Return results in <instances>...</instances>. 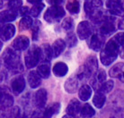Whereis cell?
I'll return each instance as SVG.
<instances>
[{"mask_svg":"<svg viewBox=\"0 0 124 118\" xmlns=\"http://www.w3.org/2000/svg\"><path fill=\"white\" fill-rule=\"evenodd\" d=\"M89 47L93 51H100L104 46V37L99 33H94L89 39Z\"/></svg>","mask_w":124,"mask_h":118,"instance_id":"cell-10","label":"cell"},{"mask_svg":"<svg viewBox=\"0 0 124 118\" xmlns=\"http://www.w3.org/2000/svg\"><path fill=\"white\" fill-rule=\"evenodd\" d=\"M106 6L113 16H124V8L121 0H107Z\"/></svg>","mask_w":124,"mask_h":118,"instance_id":"cell-9","label":"cell"},{"mask_svg":"<svg viewBox=\"0 0 124 118\" xmlns=\"http://www.w3.org/2000/svg\"><path fill=\"white\" fill-rule=\"evenodd\" d=\"M78 96L82 101H87L92 96V89L90 86H88L86 84L83 85L79 90Z\"/></svg>","mask_w":124,"mask_h":118,"instance_id":"cell-26","label":"cell"},{"mask_svg":"<svg viewBox=\"0 0 124 118\" xmlns=\"http://www.w3.org/2000/svg\"><path fill=\"white\" fill-rule=\"evenodd\" d=\"M30 118H46L45 117V115H44V110L39 109L38 111H35V112L31 115Z\"/></svg>","mask_w":124,"mask_h":118,"instance_id":"cell-40","label":"cell"},{"mask_svg":"<svg viewBox=\"0 0 124 118\" xmlns=\"http://www.w3.org/2000/svg\"><path fill=\"white\" fill-rule=\"evenodd\" d=\"M113 39L121 47L124 45V32H119V33H117L113 37Z\"/></svg>","mask_w":124,"mask_h":118,"instance_id":"cell-39","label":"cell"},{"mask_svg":"<svg viewBox=\"0 0 124 118\" xmlns=\"http://www.w3.org/2000/svg\"><path fill=\"white\" fill-rule=\"evenodd\" d=\"M60 110V104L59 103H54L47 108L44 109V115L46 118H51L54 115H57Z\"/></svg>","mask_w":124,"mask_h":118,"instance_id":"cell-27","label":"cell"},{"mask_svg":"<svg viewBox=\"0 0 124 118\" xmlns=\"http://www.w3.org/2000/svg\"><path fill=\"white\" fill-rule=\"evenodd\" d=\"M40 51H41V59H42V61L50 62V59L53 57L51 46H50L49 44H43L40 47Z\"/></svg>","mask_w":124,"mask_h":118,"instance_id":"cell-25","label":"cell"},{"mask_svg":"<svg viewBox=\"0 0 124 118\" xmlns=\"http://www.w3.org/2000/svg\"><path fill=\"white\" fill-rule=\"evenodd\" d=\"M22 6V0H9V2H8V7L10 8V10L19 12V10Z\"/></svg>","mask_w":124,"mask_h":118,"instance_id":"cell-36","label":"cell"},{"mask_svg":"<svg viewBox=\"0 0 124 118\" xmlns=\"http://www.w3.org/2000/svg\"><path fill=\"white\" fill-rule=\"evenodd\" d=\"M27 80H28V83L31 89H36L41 83V77L37 72V71L30 72L28 74V77H27Z\"/></svg>","mask_w":124,"mask_h":118,"instance_id":"cell-20","label":"cell"},{"mask_svg":"<svg viewBox=\"0 0 124 118\" xmlns=\"http://www.w3.org/2000/svg\"><path fill=\"white\" fill-rule=\"evenodd\" d=\"M105 100H106V98L104 94L101 93L99 91H96L95 95H94V97H93V105L95 106V107H97V108H102V106H104V104H105Z\"/></svg>","mask_w":124,"mask_h":118,"instance_id":"cell-28","label":"cell"},{"mask_svg":"<svg viewBox=\"0 0 124 118\" xmlns=\"http://www.w3.org/2000/svg\"><path fill=\"white\" fill-rule=\"evenodd\" d=\"M16 34V27L12 23L3 25L1 28V39L3 41H8Z\"/></svg>","mask_w":124,"mask_h":118,"instance_id":"cell-14","label":"cell"},{"mask_svg":"<svg viewBox=\"0 0 124 118\" xmlns=\"http://www.w3.org/2000/svg\"><path fill=\"white\" fill-rule=\"evenodd\" d=\"M18 12L14 11V10H6L1 12V22L2 23H6V22H11L13 21L16 20L18 16Z\"/></svg>","mask_w":124,"mask_h":118,"instance_id":"cell-22","label":"cell"},{"mask_svg":"<svg viewBox=\"0 0 124 118\" xmlns=\"http://www.w3.org/2000/svg\"><path fill=\"white\" fill-rule=\"evenodd\" d=\"M11 89L14 94L16 95H19L22 93L25 89V81L23 76L19 75L15 78L11 82Z\"/></svg>","mask_w":124,"mask_h":118,"instance_id":"cell-12","label":"cell"},{"mask_svg":"<svg viewBox=\"0 0 124 118\" xmlns=\"http://www.w3.org/2000/svg\"><path fill=\"white\" fill-rule=\"evenodd\" d=\"M34 105L39 109H42L45 107L47 103V91L44 89L38 90L34 94Z\"/></svg>","mask_w":124,"mask_h":118,"instance_id":"cell-11","label":"cell"},{"mask_svg":"<svg viewBox=\"0 0 124 118\" xmlns=\"http://www.w3.org/2000/svg\"><path fill=\"white\" fill-rule=\"evenodd\" d=\"M2 118H20V109L18 106L13 107L8 112L5 113L2 115Z\"/></svg>","mask_w":124,"mask_h":118,"instance_id":"cell-34","label":"cell"},{"mask_svg":"<svg viewBox=\"0 0 124 118\" xmlns=\"http://www.w3.org/2000/svg\"><path fill=\"white\" fill-rule=\"evenodd\" d=\"M110 15H112L110 13ZM108 15L107 18L100 23V33L103 36H110L116 31V26L114 24V17Z\"/></svg>","mask_w":124,"mask_h":118,"instance_id":"cell-8","label":"cell"},{"mask_svg":"<svg viewBox=\"0 0 124 118\" xmlns=\"http://www.w3.org/2000/svg\"><path fill=\"white\" fill-rule=\"evenodd\" d=\"M80 115L85 118H90L95 115V111L89 104H85L84 106L81 107Z\"/></svg>","mask_w":124,"mask_h":118,"instance_id":"cell-29","label":"cell"},{"mask_svg":"<svg viewBox=\"0 0 124 118\" xmlns=\"http://www.w3.org/2000/svg\"><path fill=\"white\" fill-rule=\"evenodd\" d=\"M77 31H78V38L84 40L86 39H90L91 36L93 34V27L89 22L83 21L78 24Z\"/></svg>","mask_w":124,"mask_h":118,"instance_id":"cell-7","label":"cell"},{"mask_svg":"<svg viewBox=\"0 0 124 118\" xmlns=\"http://www.w3.org/2000/svg\"><path fill=\"white\" fill-rule=\"evenodd\" d=\"M47 2L51 6H60L64 0H47Z\"/></svg>","mask_w":124,"mask_h":118,"instance_id":"cell-42","label":"cell"},{"mask_svg":"<svg viewBox=\"0 0 124 118\" xmlns=\"http://www.w3.org/2000/svg\"><path fill=\"white\" fill-rule=\"evenodd\" d=\"M62 28L66 30V31H70L72 30V28L74 27V21L73 19L70 18V17H67L63 20V22L61 23Z\"/></svg>","mask_w":124,"mask_h":118,"instance_id":"cell-37","label":"cell"},{"mask_svg":"<svg viewBox=\"0 0 124 118\" xmlns=\"http://www.w3.org/2000/svg\"><path fill=\"white\" fill-rule=\"evenodd\" d=\"M44 7H45V5L42 3L33 5V6L30 10V15L33 16V17H38L41 13V11L44 9Z\"/></svg>","mask_w":124,"mask_h":118,"instance_id":"cell-33","label":"cell"},{"mask_svg":"<svg viewBox=\"0 0 124 118\" xmlns=\"http://www.w3.org/2000/svg\"><path fill=\"white\" fill-rule=\"evenodd\" d=\"M66 14L64 8L60 6H52L46 10L44 13V20L49 23L58 22Z\"/></svg>","mask_w":124,"mask_h":118,"instance_id":"cell-3","label":"cell"},{"mask_svg":"<svg viewBox=\"0 0 124 118\" xmlns=\"http://www.w3.org/2000/svg\"><path fill=\"white\" fill-rule=\"evenodd\" d=\"M62 118H76V116H74V115H68V114H67V115H64V116H63V117H62Z\"/></svg>","mask_w":124,"mask_h":118,"instance_id":"cell-45","label":"cell"},{"mask_svg":"<svg viewBox=\"0 0 124 118\" xmlns=\"http://www.w3.org/2000/svg\"><path fill=\"white\" fill-rule=\"evenodd\" d=\"M1 109L6 110L10 108L14 104V98L12 95L7 91V90L5 89V87L1 89Z\"/></svg>","mask_w":124,"mask_h":118,"instance_id":"cell-13","label":"cell"},{"mask_svg":"<svg viewBox=\"0 0 124 118\" xmlns=\"http://www.w3.org/2000/svg\"><path fill=\"white\" fill-rule=\"evenodd\" d=\"M41 59V51L40 47L37 46H32L29 48L24 56V63L27 68H33L39 64Z\"/></svg>","mask_w":124,"mask_h":118,"instance_id":"cell-4","label":"cell"},{"mask_svg":"<svg viewBox=\"0 0 124 118\" xmlns=\"http://www.w3.org/2000/svg\"><path fill=\"white\" fill-rule=\"evenodd\" d=\"M120 54H121V56L122 58H124V45L121 47V49H120Z\"/></svg>","mask_w":124,"mask_h":118,"instance_id":"cell-44","label":"cell"},{"mask_svg":"<svg viewBox=\"0 0 124 118\" xmlns=\"http://www.w3.org/2000/svg\"><path fill=\"white\" fill-rule=\"evenodd\" d=\"M120 49L121 46L116 42L113 38L111 39L100 54V59L102 65L106 66L112 65L117 58L118 54L120 53Z\"/></svg>","mask_w":124,"mask_h":118,"instance_id":"cell-1","label":"cell"},{"mask_svg":"<svg viewBox=\"0 0 124 118\" xmlns=\"http://www.w3.org/2000/svg\"><path fill=\"white\" fill-rule=\"evenodd\" d=\"M30 4H32V5H36V4H40L41 3L42 0H27Z\"/></svg>","mask_w":124,"mask_h":118,"instance_id":"cell-43","label":"cell"},{"mask_svg":"<svg viewBox=\"0 0 124 118\" xmlns=\"http://www.w3.org/2000/svg\"><path fill=\"white\" fill-rule=\"evenodd\" d=\"M30 10L29 9V7L27 6H22L20 10H19V14H21V15L23 17V16H26V15H29L30 14Z\"/></svg>","mask_w":124,"mask_h":118,"instance_id":"cell-41","label":"cell"},{"mask_svg":"<svg viewBox=\"0 0 124 118\" xmlns=\"http://www.w3.org/2000/svg\"><path fill=\"white\" fill-rule=\"evenodd\" d=\"M53 73L57 77H63L65 76L68 72V67L67 64L63 62L56 63L53 66Z\"/></svg>","mask_w":124,"mask_h":118,"instance_id":"cell-21","label":"cell"},{"mask_svg":"<svg viewBox=\"0 0 124 118\" xmlns=\"http://www.w3.org/2000/svg\"><path fill=\"white\" fill-rule=\"evenodd\" d=\"M113 86H114V83L112 81H106L100 86V88L96 91H99V92L105 95V94H108L112 91Z\"/></svg>","mask_w":124,"mask_h":118,"instance_id":"cell-32","label":"cell"},{"mask_svg":"<svg viewBox=\"0 0 124 118\" xmlns=\"http://www.w3.org/2000/svg\"><path fill=\"white\" fill-rule=\"evenodd\" d=\"M37 72L40 74V76L43 79H47L50 75V62L42 61V63L40 65H38Z\"/></svg>","mask_w":124,"mask_h":118,"instance_id":"cell-24","label":"cell"},{"mask_svg":"<svg viewBox=\"0 0 124 118\" xmlns=\"http://www.w3.org/2000/svg\"><path fill=\"white\" fill-rule=\"evenodd\" d=\"M78 75H75L68 78V81L65 82V90L68 93H75L78 88V81H79Z\"/></svg>","mask_w":124,"mask_h":118,"instance_id":"cell-18","label":"cell"},{"mask_svg":"<svg viewBox=\"0 0 124 118\" xmlns=\"http://www.w3.org/2000/svg\"><path fill=\"white\" fill-rule=\"evenodd\" d=\"M66 46H67V43L61 39H59L54 41V43L51 46L53 57H58L65 50Z\"/></svg>","mask_w":124,"mask_h":118,"instance_id":"cell-19","label":"cell"},{"mask_svg":"<svg viewBox=\"0 0 124 118\" xmlns=\"http://www.w3.org/2000/svg\"><path fill=\"white\" fill-rule=\"evenodd\" d=\"M67 10L71 14H77L80 11V4L78 0L70 1L67 4Z\"/></svg>","mask_w":124,"mask_h":118,"instance_id":"cell-31","label":"cell"},{"mask_svg":"<svg viewBox=\"0 0 124 118\" xmlns=\"http://www.w3.org/2000/svg\"><path fill=\"white\" fill-rule=\"evenodd\" d=\"M98 69V62L94 56H89L86 58L83 66V71L80 75H78L79 79L83 78H91L96 73Z\"/></svg>","mask_w":124,"mask_h":118,"instance_id":"cell-5","label":"cell"},{"mask_svg":"<svg viewBox=\"0 0 124 118\" xmlns=\"http://www.w3.org/2000/svg\"><path fill=\"white\" fill-rule=\"evenodd\" d=\"M35 23H36V24L34 25L33 28H32V39H33V40H37L38 36H39V30H40V22H36Z\"/></svg>","mask_w":124,"mask_h":118,"instance_id":"cell-38","label":"cell"},{"mask_svg":"<svg viewBox=\"0 0 124 118\" xmlns=\"http://www.w3.org/2000/svg\"><path fill=\"white\" fill-rule=\"evenodd\" d=\"M81 105H80V102L78 101V99H72L69 104L67 106V109H66V112L68 115H74L76 116V115L78 114V113H80V110H81Z\"/></svg>","mask_w":124,"mask_h":118,"instance_id":"cell-23","label":"cell"},{"mask_svg":"<svg viewBox=\"0 0 124 118\" xmlns=\"http://www.w3.org/2000/svg\"><path fill=\"white\" fill-rule=\"evenodd\" d=\"M93 81H92V85L96 90L100 88V86L102 85L104 81H106V72L104 70H99L96 72V73L93 76Z\"/></svg>","mask_w":124,"mask_h":118,"instance_id":"cell-17","label":"cell"},{"mask_svg":"<svg viewBox=\"0 0 124 118\" xmlns=\"http://www.w3.org/2000/svg\"><path fill=\"white\" fill-rule=\"evenodd\" d=\"M109 74L111 77L119 79L121 81L124 82V63H118L113 65L110 69Z\"/></svg>","mask_w":124,"mask_h":118,"instance_id":"cell-16","label":"cell"},{"mask_svg":"<svg viewBox=\"0 0 124 118\" xmlns=\"http://www.w3.org/2000/svg\"><path fill=\"white\" fill-rule=\"evenodd\" d=\"M32 22H33V21H32V19L30 15L23 16L19 22V27L22 31L29 30L32 26Z\"/></svg>","mask_w":124,"mask_h":118,"instance_id":"cell-30","label":"cell"},{"mask_svg":"<svg viewBox=\"0 0 124 118\" xmlns=\"http://www.w3.org/2000/svg\"><path fill=\"white\" fill-rule=\"evenodd\" d=\"M2 59L6 68L13 72L22 71V64H21V56L17 50L15 48H7L4 52Z\"/></svg>","mask_w":124,"mask_h":118,"instance_id":"cell-2","label":"cell"},{"mask_svg":"<svg viewBox=\"0 0 124 118\" xmlns=\"http://www.w3.org/2000/svg\"><path fill=\"white\" fill-rule=\"evenodd\" d=\"M102 7V0H85L84 5L85 12L87 15L90 16V18H93V16L101 13Z\"/></svg>","mask_w":124,"mask_h":118,"instance_id":"cell-6","label":"cell"},{"mask_svg":"<svg viewBox=\"0 0 124 118\" xmlns=\"http://www.w3.org/2000/svg\"><path fill=\"white\" fill-rule=\"evenodd\" d=\"M67 46L69 47H73L75 46H77V44H78V39L76 37V35L75 33L73 32H68V34H67Z\"/></svg>","mask_w":124,"mask_h":118,"instance_id":"cell-35","label":"cell"},{"mask_svg":"<svg viewBox=\"0 0 124 118\" xmlns=\"http://www.w3.org/2000/svg\"><path fill=\"white\" fill-rule=\"evenodd\" d=\"M30 46V39L26 36H18L15 40L13 41V48L17 51H23L28 48Z\"/></svg>","mask_w":124,"mask_h":118,"instance_id":"cell-15","label":"cell"}]
</instances>
